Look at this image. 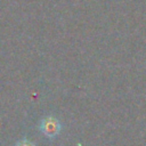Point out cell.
<instances>
[{
	"label": "cell",
	"instance_id": "1",
	"mask_svg": "<svg viewBox=\"0 0 146 146\" xmlns=\"http://www.w3.org/2000/svg\"><path fill=\"white\" fill-rule=\"evenodd\" d=\"M60 128H62L60 122L55 116L51 115L43 117L39 124L40 131L48 138H55L56 136H58Z\"/></svg>",
	"mask_w": 146,
	"mask_h": 146
},
{
	"label": "cell",
	"instance_id": "2",
	"mask_svg": "<svg viewBox=\"0 0 146 146\" xmlns=\"http://www.w3.org/2000/svg\"><path fill=\"white\" fill-rule=\"evenodd\" d=\"M15 146H35V145L32 141L27 140V139H22V140H18L15 144Z\"/></svg>",
	"mask_w": 146,
	"mask_h": 146
}]
</instances>
